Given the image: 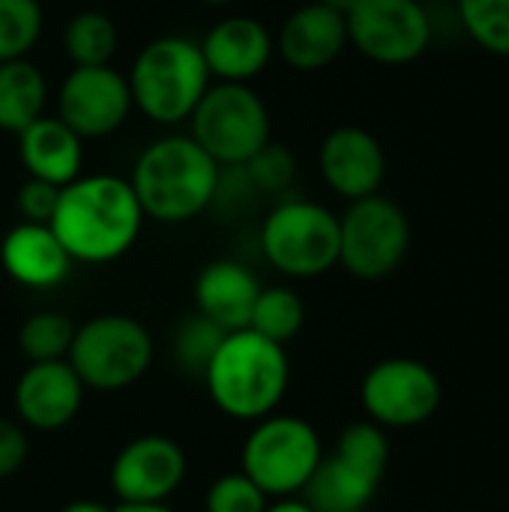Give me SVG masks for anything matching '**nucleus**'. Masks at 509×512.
Listing matches in <instances>:
<instances>
[{"label": "nucleus", "instance_id": "ddd939ff", "mask_svg": "<svg viewBox=\"0 0 509 512\" xmlns=\"http://www.w3.org/2000/svg\"><path fill=\"white\" fill-rule=\"evenodd\" d=\"M186 480V453L168 435H141L111 462L108 483L120 504H165Z\"/></svg>", "mask_w": 509, "mask_h": 512}, {"label": "nucleus", "instance_id": "9b49d317", "mask_svg": "<svg viewBox=\"0 0 509 512\" xmlns=\"http://www.w3.org/2000/svg\"><path fill=\"white\" fill-rule=\"evenodd\" d=\"M438 375L411 357H390L375 363L360 387V402L381 429H411L426 423L441 408Z\"/></svg>", "mask_w": 509, "mask_h": 512}, {"label": "nucleus", "instance_id": "bb28decb", "mask_svg": "<svg viewBox=\"0 0 509 512\" xmlns=\"http://www.w3.org/2000/svg\"><path fill=\"white\" fill-rule=\"evenodd\" d=\"M333 453L378 483L384 480L387 465H390V441H387L384 429L372 420H360V423L345 426Z\"/></svg>", "mask_w": 509, "mask_h": 512}, {"label": "nucleus", "instance_id": "f3484780", "mask_svg": "<svg viewBox=\"0 0 509 512\" xmlns=\"http://www.w3.org/2000/svg\"><path fill=\"white\" fill-rule=\"evenodd\" d=\"M345 45H348L345 15L315 0L294 9L276 36L279 57L297 72H318L330 66L345 51Z\"/></svg>", "mask_w": 509, "mask_h": 512}, {"label": "nucleus", "instance_id": "2eb2a0df", "mask_svg": "<svg viewBox=\"0 0 509 512\" xmlns=\"http://www.w3.org/2000/svg\"><path fill=\"white\" fill-rule=\"evenodd\" d=\"M318 168L324 183L336 195L348 201H360L378 195L387 174V156L381 141L369 129L339 126L321 141Z\"/></svg>", "mask_w": 509, "mask_h": 512}, {"label": "nucleus", "instance_id": "20e7f679", "mask_svg": "<svg viewBox=\"0 0 509 512\" xmlns=\"http://www.w3.org/2000/svg\"><path fill=\"white\" fill-rule=\"evenodd\" d=\"M126 81L132 105L141 114L153 123L174 126L192 117L213 78L198 42L186 36H159L138 51Z\"/></svg>", "mask_w": 509, "mask_h": 512}, {"label": "nucleus", "instance_id": "7c9ffc66", "mask_svg": "<svg viewBox=\"0 0 509 512\" xmlns=\"http://www.w3.org/2000/svg\"><path fill=\"white\" fill-rule=\"evenodd\" d=\"M267 501L270 498L243 471H237L210 483L204 495V512H264Z\"/></svg>", "mask_w": 509, "mask_h": 512}, {"label": "nucleus", "instance_id": "c756f323", "mask_svg": "<svg viewBox=\"0 0 509 512\" xmlns=\"http://www.w3.org/2000/svg\"><path fill=\"white\" fill-rule=\"evenodd\" d=\"M240 168H243V177L252 186V192H264V195L288 192L297 177V159L282 144H273V141Z\"/></svg>", "mask_w": 509, "mask_h": 512}, {"label": "nucleus", "instance_id": "4c0bfd02", "mask_svg": "<svg viewBox=\"0 0 509 512\" xmlns=\"http://www.w3.org/2000/svg\"><path fill=\"white\" fill-rule=\"evenodd\" d=\"M198 3H207V6H225V3H234V0H198Z\"/></svg>", "mask_w": 509, "mask_h": 512}, {"label": "nucleus", "instance_id": "c9c22d12", "mask_svg": "<svg viewBox=\"0 0 509 512\" xmlns=\"http://www.w3.org/2000/svg\"><path fill=\"white\" fill-rule=\"evenodd\" d=\"M111 512H177V510H171L168 504H117V507H111Z\"/></svg>", "mask_w": 509, "mask_h": 512}, {"label": "nucleus", "instance_id": "0eeeda50", "mask_svg": "<svg viewBox=\"0 0 509 512\" xmlns=\"http://www.w3.org/2000/svg\"><path fill=\"white\" fill-rule=\"evenodd\" d=\"M189 120L195 144L219 168H240L270 144V111L249 84H210Z\"/></svg>", "mask_w": 509, "mask_h": 512}, {"label": "nucleus", "instance_id": "39448f33", "mask_svg": "<svg viewBox=\"0 0 509 512\" xmlns=\"http://www.w3.org/2000/svg\"><path fill=\"white\" fill-rule=\"evenodd\" d=\"M66 360L87 390L117 393L147 375L153 336L132 315H96L75 327Z\"/></svg>", "mask_w": 509, "mask_h": 512}, {"label": "nucleus", "instance_id": "f704fd0d", "mask_svg": "<svg viewBox=\"0 0 509 512\" xmlns=\"http://www.w3.org/2000/svg\"><path fill=\"white\" fill-rule=\"evenodd\" d=\"M60 512H111V507H105V504H99V501H90V498H81V501L66 504Z\"/></svg>", "mask_w": 509, "mask_h": 512}, {"label": "nucleus", "instance_id": "f8f14e48", "mask_svg": "<svg viewBox=\"0 0 509 512\" xmlns=\"http://www.w3.org/2000/svg\"><path fill=\"white\" fill-rule=\"evenodd\" d=\"M123 72L108 66H75L57 90V117L84 141L114 135L132 111Z\"/></svg>", "mask_w": 509, "mask_h": 512}, {"label": "nucleus", "instance_id": "a211bd4d", "mask_svg": "<svg viewBox=\"0 0 509 512\" xmlns=\"http://www.w3.org/2000/svg\"><path fill=\"white\" fill-rule=\"evenodd\" d=\"M0 264L9 273V279H15L18 285L45 291V288H57L69 276L75 261L69 258L51 225L21 222L3 237Z\"/></svg>", "mask_w": 509, "mask_h": 512}, {"label": "nucleus", "instance_id": "4be33fe9", "mask_svg": "<svg viewBox=\"0 0 509 512\" xmlns=\"http://www.w3.org/2000/svg\"><path fill=\"white\" fill-rule=\"evenodd\" d=\"M48 84L36 63L9 60L0 63V129L21 135L30 123L45 117Z\"/></svg>", "mask_w": 509, "mask_h": 512}, {"label": "nucleus", "instance_id": "5701e85b", "mask_svg": "<svg viewBox=\"0 0 509 512\" xmlns=\"http://www.w3.org/2000/svg\"><path fill=\"white\" fill-rule=\"evenodd\" d=\"M63 51L72 66H108L117 51V27L99 9H84L63 30Z\"/></svg>", "mask_w": 509, "mask_h": 512}, {"label": "nucleus", "instance_id": "aec40b11", "mask_svg": "<svg viewBox=\"0 0 509 512\" xmlns=\"http://www.w3.org/2000/svg\"><path fill=\"white\" fill-rule=\"evenodd\" d=\"M18 156L33 180L63 189L81 177L84 141L60 117H39L18 135Z\"/></svg>", "mask_w": 509, "mask_h": 512}, {"label": "nucleus", "instance_id": "f03ea898", "mask_svg": "<svg viewBox=\"0 0 509 512\" xmlns=\"http://www.w3.org/2000/svg\"><path fill=\"white\" fill-rule=\"evenodd\" d=\"M219 180L222 168L195 144L192 135H168L138 156L129 186L144 219L177 225L201 216L216 201Z\"/></svg>", "mask_w": 509, "mask_h": 512}, {"label": "nucleus", "instance_id": "f257e3e1", "mask_svg": "<svg viewBox=\"0 0 509 512\" xmlns=\"http://www.w3.org/2000/svg\"><path fill=\"white\" fill-rule=\"evenodd\" d=\"M144 225V210L117 174L78 177L60 189L51 231L72 261L108 264L132 249Z\"/></svg>", "mask_w": 509, "mask_h": 512}, {"label": "nucleus", "instance_id": "6e6552de", "mask_svg": "<svg viewBox=\"0 0 509 512\" xmlns=\"http://www.w3.org/2000/svg\"><path fill=\"white\" fill-rule=\"evenodd\" d=\"M267 261L291 279H315L339 264V216L306 198L279 201L261 225Z\"/></svg>", "mask_w": 509, "mask_h": 512}, {"label": "nucleus", "instance_id": "4468645a", "mask_svg": "<svg viewBox=\"0 0 509 512\" xmlns=\"http://www.w3.org/2000/svg\"><path fill=\"white\" fill-rule=\"evenodd\" d=\"M87 387L69 366V360H51V363H27L21 372L12 402L21 426L39 429V432H57L69 426L81 405H84Z\"/></svg>", "mask_w": 509, "mask_h": 512}, {"label": "nucleus", "instance_id": "b1692460", "mask_svg": "<svg viewBox=\"0 0 509 512\" xmlns=\"http://www.w3.org/2000/svg\"><path fill=\"white\" fill-rule=\"evenodd\" d=\"M303 324H306V306L297 291L285 285L261 288L255 309H252L249 330H255L258 336L276 345H288L303 330Z\"/></svg>", "mask_w": 509, "mask_h": 512}, {"label": "nucleus", "instance_id": "2f4dec72", "mask_svg": "<svg viewBox=\"0 0 509 512\" xmlns=\"http://www.w3.org/2000/svg\"><path fill=\"white\" fill-rule=\"evenodd\" d=\"M57 201H60V186H51V183L33 180V177H27L15 195L21 222H33V225H51V219L57 213Z\"/></svg>", "mask_w": 509, "mask_h": 512}, {"label": "nucleus", "instance_id": "7ed1b4c3", "mask_svg": "<svg viewBox=\"0 0 509 512\" xmlns=\"http://www.w3.org/2000/svg\"><path fill=\"white\" fill-rule=\"evenodd\" d=\"M201 381L225 417L258 423L285 399L291 363L285 345H276L255 330H237L222 339Z\"/></svg>", "mask_w": 509, "mask_h": 512}, {"label": "nucleus", "instance_id": "393cba45", "mask_svg": "<svg viewBox=\"0 0 509 512\" xmlns=\"http://www.w3.org/2000/svg\"><path fill=\"white\" fill-rule=\"evenodd\" d=\"M75 339V324L69 315L42 309L33 312L21 330H18V348L27 357V363H51V360H66L69 348Z\"/></svg>", "mask_w": 509, "mask_h": 512}, {"label": "nucleus", "instance_id": "cd10ccee", "mask_svg": "<svg viewBox=\"0 0 509 512\" xmlns=\"http://www.w3.org/2000/svg\"><path fill=\"white\" fill-rule=\"evenodd\" d=\"M456 12L483 51L509 57V0H456Z\"/></svg>", "mask_w": 509, "mask_h": 512}, {"label": "nucleus", "instance_id": "1a4fd4ad", "mask_svg": "<svg viewBox=\"0 0 509 512\" xmlns=\"http://www.w3.org/2000/svg\"><path fill=\"white\" fill-rule=\"evenodd\" d=\"M408 249L411 222L393 198L369 195L339 216V264L363 282L393 276Z\"/></svg>", "mask_w": 509, "mask_h": 512}, {"label": "nucleus", "instance_id": "e433bc0d", "mask_svg": "<svg viewBox=\"0 0 509 512\" xmlns=\"http://www.w3.org/2000/svg\"><path fill=\"white\" fill-rule=\"evenodd\" d=\"M315 3H321V6H327V9H333V12H339V15H348L360 0H315Z\"/></svg>", "mask_w": 509, "mask_h": 512}, {"label": "nucleus", "instance_id": "dca6fc26", "mask_svg": "<svg viewBox=\"0 0 509 512\" xmlns=\"http://www.w3.org/2000/svg\"><path fill=\"white\" fill-rule=\"evenodd\" d=\"M198 45L210 78L228 84H249L252 78H258L276 51L273 33L252 15H231L219 21Z\"/></svg>", "mask_w": 509, "mask_h": 512}, {"label": "nucleus", "instance_id": "6ab92c4d", "mask_svg": "<svg viewBox=\"0 0 509 512\" xmlns=\"http://www.w3.org/2000/svg\"><path fill=\"white\" fill-rule=\"evenodd\" d=\"M261 282L240 261H210L195 279V312L210 318L225 333L249 330Z\"/></svg>", "mask_w": 509, "mask_h": 512}, {"label": "nucleus", "instance_id": "c85d7f7f", "mask_svg": "<svg viewBox=\"0 0 509 512\" xmlns=\"http://www.w3.org/2000/svg\"><path fill=\"white\" fill-rule=\"evenodd\" d=\"M42 33L39 0H0V63L24 60Z\"/></svg>", "mask_w": 509, "mask_h": 512}, {"label": "nucleus", "instance_id": "9d476101", "mask_svg": "<svg viewBox=\"0 0 509 512\" xmlns=\"http://www.w3.org/2000/svg\"><path fill=\"white\" fill-rule=\"evenodd\" d=\"M348 45L381 66H405L432 42V18L420 0H360L348 15Z\"/></svg>", "mask_w": 509, "mask_h": 512}, {"label": "nucleus", "instance_id": "a878e982", "mask_svg": "<svg viewBox=\"0 0 509 512\" xmlns=\"http://www.w3.org/2000/svg\"><path fill=\"white\" fill-rule=\"evenodd\" d=\"M228 333L222 327H216L210 318H204L201 312H192L186 315L177 330H174V342H171V351H174V363L183 375L189 378H204L210 360L216 357L222 339Z\"/></svg>", "mask_w": 509, "mask_h": 512}, {"label": "nucleus", "instance_id": "423d86ee", "mask_svg": "<svg viewBox=\"0 0 509 512\" xmlns=\"http://www.w3.org/2000/svg\"><path fill=\"white\" fill-rule=\"evenodd\" d=\"M324 459L321 438L303 417L270 414L255 423L243 444L240 471L267 498H297Z\"/></svg>", "mask_w": 509, "mask_h": 512}, {"label": "nucleus", "instance_id": "473e14b6", "mask_svg": "<svg viewBox=\"0 0 509 512\" xmlns=\"http://www.w3.org/2000/svg\"><path fill=\"white\" fill-rule=\"evenodd\" d=\"M27 456H30V441L24 426L18 420L0 417V480L21 471Z\"/></svg>", "mask_w": 509, "mask_h": 512}, {"label": "nucleus", "instance_id": "412c9836", "mask_svg": "<svg viewBox=\"0 0 509 512\" xmlns=\"http://www.w3.org/2000/svg\"><path fill=\"white\" fill-rule=\"evenodd\" d=\"M378 486V480L366 477L363 471L330 453L321 459L300 498L315 512H363L372 504Z\"/></svg>", "mask_w": 509, "mask_h": 512}, {"label": "nucleus", "instance_id": "72a5a7b5", "mask_svg": "<svg viewBox=\"0 0 509 512\" xmlns=\"http://www.w3.org/2000/svg\"><path fill=\"white\" fill-rule=\"evenodd\" d=\"M264 512H315L303 498H279L276 504H267Z\"/></svg>", "mask_w": 509, "mask_h": 512}]
</instances>
